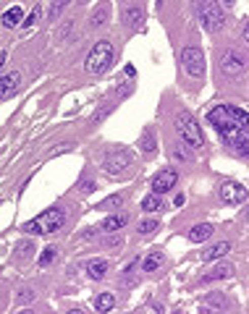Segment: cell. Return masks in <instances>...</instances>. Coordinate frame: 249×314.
Listing matches in <instances>:
<instances>
[{"label":"cell","instance_id":"9","mask_svg":"<svg viewBox=\"0 0 249 314\" xmlns=\"http://www.w3.org/2000/svg\"><path fill=\"white\" fill-rule=\"evenodd\" d=\"M129 165H131V154L129 152H113V154H108L102 160V170L111 173V176H121Z\"/></svg>","mask_w":249,"mask_h":314},{"label":"cell","instance_id":"6","mask_svg":"<svg viewBox=\"0 0 249 314\" xmlns=\"http://www.w3.org/2000/svg\"><path fill=\"white\" fill-rule=\"evenodd\" d=\"M181 63H184L186 73L194 76V78H199L202 73H205V53H202L199 47H184Z\"/></svg>","mask_w":249,"mask_h":314},{"label":"cell","instance_id":"7","mask_svg":"<svg viewBox=\"0 0 249 314\" xmlns=\"http://www.w3.org/2000/svg\"><path fill=\"white\" fill-rule=\"evenodd\" d=\"M246 63H249L246 55L241 50H236V47H231V50H226L223 58H221V71L228 73V76H239L241 71H246Z\"/></svg>","mask_w":249,"mask_h":314},{"label":"cell","instance_id":"32","mask_svg":"<svg viewBox=\"0 0 249 314\" xmlns=\"http://www.w3.org/2000/svg\"><path fill=\"white\" fill-rule=\"evenodd\" d=\"M111 113H113V105H105V107H100V110H97V115H95V123H100L102 118H108Z\"/></svg>","mask_w":249,"mask_h":314},{"label":"cell","instance_id":"15","mask_svg":"<svg viewBox=\"0 0 249 314\" xmlns=\"http://www.w3.org/2000/svg\"><path fill=\"white\" fill-rule=\"evenodd\" d=\"M212 233H215V228H212L210 223H199V225H194V228L189 230V241H192V244H202V241H207Z\"/></svg>","mask_w":249,"mask_h":314},{"label":"cell","instance_id":"10","mask_svg":"<svg viewBox=\"0 0 249 314\" xmlns=\"http://www.w3.org/2000/svg\"><path fill=\"white\" fill-rule=\"evenodd\" d=\"M246 197H249V191L236 181H226L221 186V199L226 204H241V202H246Z\"/></svg>","mask_w":249,"mask_h":314},{"label":"cell","instance_id":"41","mask_svg":"<svg viewBox=\"0 0 249 314\" xmlns=\"http://www.w3.org/2000/svg\"><path fill=\"white\" fill-rule=\"evenodd\" d=\"M79 3H82V6H84V3H89V0H79Z\"/></svg>","mask_w":249,"mask_h":314},{"label":"cell","instance_id":"5","mask_svg":"<svg viewBox=\"0 0 249 314\" xmlns=\"http://www.w3.org/2000/svg\"><path fill=\"white\" fill-rule=\"evenodd\" d=\"M197 8H199L202 26H205V29L210 31V34H212V31H221V29L226 26V16H223L221 8H218L215 0H202V3H199Z\"/></svg>","mask_w":249,"mask_h":314},{"label":"cell","instance_id":"27","mask_svg":"<svg viewBox=\"0 0 249 314\" xmlns=\"http://www.w3.org/2000/svg\"><path fill=\"white\" fill-rule=\"evenodd\" d=\"M158 228H160L158 220H142V223H139V233H142V236H150V233H155Z\"/></svg>","mask_w":249,"mask_h":314},{"label":"cell","instance_id":"2","mask_svg":"<svg viewBox=\"0 0 249 314\" xmlns=\"http://www.w3.org/2000/svg\"><path fill=\"white\" fill-rule=\"evenodd\" d=\"M63 223H66V210L50 207V210H45L42 215L32 217L29 223H24L21 230L29 233V236H53V233H58L60 228H63Z\"/></svg>","mask_w":249,"mask_h":314},{"label":"cell","instance_id":"19","mask_svg":"<svg viewBox=\"0 0 249 314\" xmlns=\"http://www.w3.org/2000/svg\"><path fill=\"white\" fill-rule=\"evenodd\" d=\"M231 275H233V264H231V262H223V264L212 267V270L205 275V283H210V280H223V278H231Z\"/></svg>","mask_w":249,"mask_h":314},{"label":"cell","instance_id":"4","mask_svg":"<svg viewBox=\"0 0 249 314\" xmlns=\"http://www.w3.org/2000/svg\"><path fill=\"white\" fill-rule=\"evenodd\" d=\"M176 131H179V136H181L184 144H189V147H194V149L205 147V136H202V131H199V126H197L194 115H189V113H179V115H176Z\"/></svg>","mask_w":249,"mask_h":314},{"label":"cell","instance_id":"42","mask_svg":"<svg viewBox=\"0 0 249 314\" xmlns=\"http://www.w3.org/2000/svg\"><path fill=\"white\" fill-rule=\"evenodd\" d=\"M246 220H249V212H246Z\"/></svg>","mask_w":249,"mask_h":314},{"label":"cell","instance_id":"36","mask_svg":"<svg viewBox=\"0 0 249 314\" xmlns=\"http://www.w3.org/2000/svg\"><path fill=\"white\" fill-rule=\"evenodd\" d=\"M105 244H108V246H121V236H111Z\"/></svg>","mask_w":249,"mask_h":314},{"label":"cell","instance_id":"20","mask_svg":"<svg viewBox=\"0 0 249 314\" xmlns=\"http://www.w3.org/2000/svg\"><path fill=\"white\" fill-rule=\"evenodd\" d=\"M139 149H142L147 157H152L155 152H158V147H155V131L152 129L142 134V139H139Z\"/></svg>","mask_w":249,"mask_h":314},{"label":"cell","instance_id":"31","mask_svg":"<svg viewBox=\"0 0 249 314\" xmlns=\"http://www.w3.org/2000/svg\"><path fill=\"white\" fill-rule=\"evenodd\" d=\"M79 191H82V194H92V191H95V181H89V178L84 181V178H82V181H79Z\"/></svg>","mask_w":249,"mask_h":314},{"label":"cell","instance_id":"38","mask_svg":"<svg viewBox=\"0 0 249 314\" xmlns=\"http://www.w3.org/2000/svg\"><path fill=\"white\" fill-rule=\"evenodd\" d=\"M244 42H249V24L244 26Z\"/></svg>","mask_w":249,"mask_h":314},{"label":"cell","instance_id":"25","mask_svg":"<svg viewBox=\"0 0 249 314\" xmlns=\"http://www.w3.org/2000/svg\"><path fill=\"white\" fill-rule=\"evenodd\" d=\"M173 157H176V160H181V163H189V160H192L189 144H184V141H181V144H176V147H173Z\"/></svg>","mask_w":249,"mask_h":314},{"label":"cell","instance_id":"33","mask_svg":"<svg viewBox=\"0 0 249 314\" xmlns=\"http://www.w3.org/2000/svg\"><path fill=\"white\" fill-rule=\"evenodd\" d=\"M53 259H55V249L50 246V249H45V254L40 257V264H50Z\"/></svg>","mask_w":249,"mask_h":314},{"label":"cell","instance_id":"1","mask_svg":"<svg viewBox=\"0 0 249 314\" xmlns=\"http://www.w3.org/2000/svg\"><path fill=\"white\" fill-rule=\"evenodd\" d=\"M207 123L221 134L223 144L239 157H249V113L236 105H215L207 110Z\"/></svg>","mask_w":249,"mask_h":314},{"label":"cell","instance_id":"11","mask_svg":"<svg viewBox=\"0 0 249 314\" xmlns=\"http://www.w3.org/2000/svg\"><path fill=\"white\" fill-rule=\"evenodd\" d=\"M19 82H21V73L19 71H11L6 76H0V100L11 97V94L19 89Z\"/></svg>","mask_w":249,"mask_h":314},{"label":"cell","instance_id":"40","mask_svg":"<svg viewBox=\"0 0 249 314\" xmlns=\"http://www.w3.org/2000/svg\"><path fill=\"white\" fill-rule=\"evenodd\" d=\"M221 3H226V6H233V0H221Z\"/></svg>","mask_w":249,"mask_h":314},{"label":"cell","instance_id":"30","mask_svg":"<svg viewBox=\"0 0 249 314\" xmlns=\"http://www.w3.org/2000/svg\"><path fill=\"white\" fill-rule=\"evenodd\" d=\"M207 304H210V306H218V309H226V306H228V301H226L223 296H210Z\"/></svg>","mask_w":249,"mask_h":314},{"label":"cell","instance_id":"18","mask_svg":"<svg viewBox=\"0 0 249 314\" xmlns=\"http://www.w3.org/2000/svg\"><path fill=\"white\" fill-rule=\"evenodd\" d=\"M163 262H165L163 251H150V254L145 257V262H142V272H155L158 267H163Z\"/></svg>","mask_w":249,"mask_h":314},{"label":"cell","instance_id":"16","mask_svg":"<svg viewBox=\"0 0 249 314\" xmlns=\"http://www.w3.org/2000/svg\"><path fill=\"white\" fill-rule=\"evenodd\" d=\"M21 19H24L21 8H19V6H13V8H8L3 16H0V24H3L6 29H13V26H19V24H21Z\"/></svg>","mask_w":249,"mask_h":314},{"label":"cell","instance_id":"14","mask_svg":"<svg viewBox=\"0 0 249 314\" xmlns=\"http://www.w3.org/2000/svg\"><path fill=\"white\" fill-rule=\"evenodd\" d=\"M145 21V11L139 6H129L126 11H123V24H126L129 29H139Z\"/></svg>","mask_w":249,"mask_h":314},{"label":"cell","instance_id":"37","mask_svg":"<svg viewBox=\"0 0 249 314\" xmlns=\"http://www.w3.org/2000/svg\"><path fill=\"white\" fill-rule=\"evenodd\" d=\"M184 202H186V197H184V194H179V197L173 199V204H176V207H181V204H184Z\"/></svg>","mask_w":249,"mask_h":314},{"label":"cell","instance_id":"23","mask_svg":"<svg viewBox=\"0 0 249 314\" xmlns=\"http://www.w3.org/2000/svg\"><path fill=\"white\" fill-rule=\"evenodd\" d=\"M108 16H111V6L97 8V11H95V16H92V21H89V26H92V29H100V26L108 21Z\"/></svg>","mask_w":249,"mask_h":314},{"label":"cell","instance_id":"21","mask_svg":"<svg viewBox=\"0 0 249 314\" xmlns=\"http://www.w3.org/2000/svg\"><path fill=\"white\" fill-rule=\"evenodd\" d=\"M142 210H145V212H158V210H165V204H163L160 194H147V197L142 199Z\"/></svg>","mask_w":249,"mask_h":314},{"label":"cell","instance_id":"3","mask_svg":"<svg viewBox=\"0 0 249 314\" xmlns=\"http://www.w3.org/2000/svg\"><path fill=\"white\" fill-rule=\"evenodd\" d=\"M113 55H116L113 45L108 40H100L95 47H92V53L87 55V71L89 73H105L113 63Z\"/></svg>","mask_w":249,"mask_h":314},{"label":"cell","instance_id":"22","mask_svg":"<svg viewBox=\"0 0 249 314\" xmlns=\"http://www.w3.org/2000/svg\"><path fill=\"white\" fill-rule=\"evenodd\" d=\"M116 306V296L113 293H100L97 298H95V309L97 311H111Z\"/></svg>","mask_w":249,"mask_h":314},{"label":"cell","instance_id":"8","mask_svg":"<svg viewBox=\"0 0 249 314\" xmlns=\"http://www.w3.org/2000/svg\"><path fill=\"white\" fill-rule=\"evenodd\" d=\"M179 183V173L173 168H168V170H160V173H155L152 181H150V188H152V194H165L170 191Z\"/></svg>","mask_w":249,"mask_h":314},{"label":"cell","instance_id":"12","mask_svg":"<svg viewBox=\"0 0 249 314\" xmlns=\"http://www.w3.org/2000/svg\"><path fill=\"white\" fill-rule=\"evenodd\" d=\"M126 225H129V215H123V212L108 215V217L102 220V230H105V233H118L121 228H126Z\"/></svg>","mask_w":249,"mask_h":314},{"label":"cell","instance_id":"35","mask_svg":"<svg viewBox=\"0 0 249 314\" xmlns=\"http://www.w3.org/2000/svg\"><path fill=\"white\" fill-rule=\"evenodd\" d=\"M29 251H32V244H29V241H24V244H19V254H21V257H26V254H29Z\"/></svg>","mask_w":249,"mask_h":314},{"label":"cell","instance_id":"34","mask_svg":"<svg viewBox=\"0 0 249 314\" xmlns=\"http://www.w3.org/2000/svg\"><path fill=\"white\" fill-rule=\"evenodd\" d=\"M71 147H74V144H58L55 149H50V152H48V157H55V154H60V152H68Z\"/></svg>","mask_w":249,"mask_h":314},{"label":"cell","instance_id":"13","mask_svg":"<svg viewBox=\"0 0 249 314\" xmlns=\"http://www.w3.org/2000/svg\"><path fill=\"white\" fill-rule=\"evenodd\" d=\"M108 259H89L87 264H84V270H87V275L92 278V280H102L105 275H108Z\"/></svg>","mask_w":249,"mask_h":314},{"label":"cell","instance_id":"29","mask_svg":"<svg viewBox=\"0 0 249 314\" xmlns=\"http://www.w3.org/2000/svg\"><path fill=\"white\" fill-rule=\"evenodd\" d=\"M40 16H42V6H34L32 8V13L26 16V21H24V26H34L37 21H40Z\"/></svg>","mask_w":249,"mask_h":314},{"label":"cell","instance_id":"28","mask_svg":"<svg viewBox=\"0 0 249 314\" xmlns=\"http://www.w3.org/2000/svg\"><path fill=\"white\" fill-rule=\"evenodd\" d=\"M34 298H37V293H34L32 288H24V291H19V296H16V301H19V304H32V301H34Z\"/></svg>","mask_w":249,"mask_h":314},{"label":"cell","instance_id":"39","mask_svg":"<svg viewBox=\"0 0 249 314\" xmlns=\"http://www.w3.org/2000/svg\"><path fill=\"white\" fill-rule=\"evenodd\" d=\"M3 60H6V53H0V68H3Z\"/></svg>","mask_w":249,"mask_h":314},{"label":"cell","instance_id":"24","mask_svg":"<svg viewBox=\"0 0 249 314\" xmlns=\"http://www.w3.org/2000/svg\"><path fill=\"white\" fill-rule=\"evenodd\" d=\"M121 204H123V197H121V194H113V197L102 199V202L97 204V210H118Z\"/></svg>","mask_w":249,"mask_h":314},{"label":"cell","instance_id":"26","mask_svg":"<svg viewBox=\"0 0 249 314\" xmlns=\"http://www.w3.org/2000/svg\"><path fill=\"white\" fill-rule=\"evenodd\" d=\"M71 3V0H53V8H50V19L58 21L60 19V13H63V8Z\"/></svg>","mask_w":249,"mask_h":314},{"label":"cell","instance_id":"17","mask_svg":"<svg viewBox=\"0 0 249 314\" xmlns=\"http://www.w3.org/2000/svg\"><path fill=\"white\" fill-rule=\"evenodd\" d=\"M228 251H231V244H228V241H221V244H212L207 251H202V259L212 262V259H221V257H226Z\"/></svg>","mask_w":249,"mask_h":314}]
</instances>
